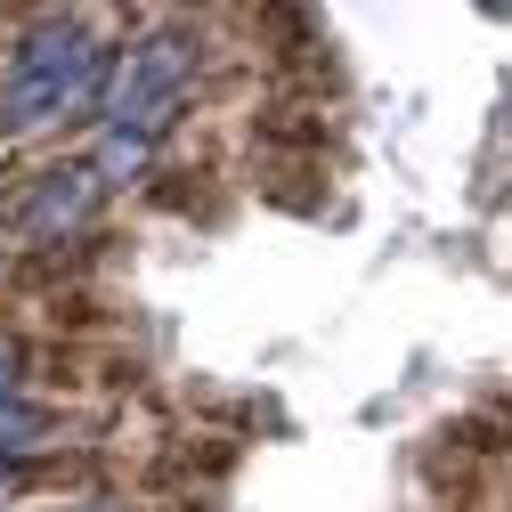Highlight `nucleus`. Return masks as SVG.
I'll return each instance as SVG.
<instances>
[{
	"label": "nucleus",
	"instance_id": "1",
	"mask_svg": "<svg viewBox=\"0 0 512 512\" xmlns=\"http://www.w3.org/2000/svg\"><path fill=\"white\" fill-rule=\"evenodd\" d=\"M90 82H98V41H90V25L49 17L41 33H25L9 82H0V122H49V114L82 106Z\"/></svg>",
	"mask_w": 512,
	"mask_h": 512
},
{
	"label": "nucleus",
	"instance_id": "2",
	"mask_svg": "<svg viewBox=\"0 0 512 512\" xmlns=\"http://www.w3.org/2000/svg\"><path fill=\"white\" fill-rule=\"evenodd\" d=\"M187 66H196V49H187L179 33L139 41L114 66V82H106V122L114 131H155V122L179 106V90H187Z\"/></svg>",
	"mask_w": 512,
	"mask_h": 512
},
{
	"label": "nucleus",
	"instance_id": "3",
	"mask_svg": "<svg viewBox=\"0 0 512 512\" xmlns=\"http://www.w3.org/2000/svg\"><path fill=\"white\" fill-rule=\"evenodd\" d=\"M90 204H98V171L90 163H74V171H49L41 187H33V204H25V244H57L66 228H82L90 220Z\"/></svg>",
	"mask_w": 512,
	"mask_h": 512
},
{
	"label": "nucleus",
	"instance_id": "4",
	"mask_svg": "<svg viewBox=\"0 0 512 512\" xmlns=\"http://www.w3.org/2000/svg\"><path fill=\"white\" fill-rule=\"evenodd\" d=\"M139 163H147V131H106V147H98L90 171H98V187H114V179H131Z\"/></svg>",
	"mask_w": 512,
	"mask_h": 512
},
{
	"label": "nucleus",
	"instance_id": "5",
	"mask_svg": "<svg viewBox=\"0 0 512 512\" xmlns=\"http://www.w3.org/2000/svg\"><path fill=\"white\" fill-rule=\"evenodd\" d=\"M49 431V415L41 407H25V399H0V447H33Z\"/></svg>",
	"mask_w": 512,
	"mask_h": 512
},
{
	"label": "nucleus",
	"instance_id": "6",
	"mask_svg": "<svg viewBox=\"0 0 512 512\" xmlns=\"http://www.w3.org/2000/svg\"><path fill=\"white\" fill-rule=\"evenodd\" d=\"M9 374H17V350L0 342V399H9Z\"/></svg>",
	"mask_w": 512,
	"mask_h": 512
}]
</instances>
